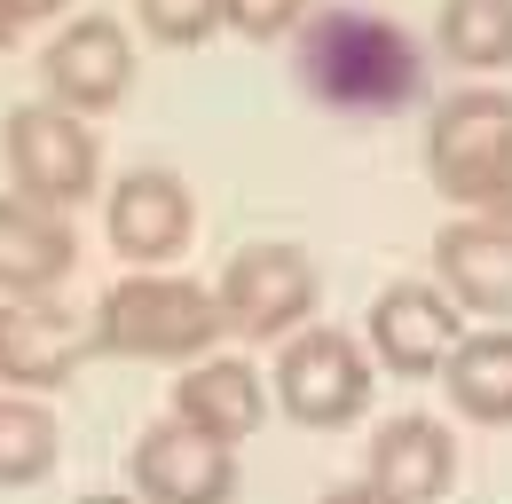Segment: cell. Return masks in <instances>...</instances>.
Returning <instances> with one entry per match:
<instances>
[{"label":"cell","mask_w":512,"mask_h":504,"mask_svg":"<svg viewBox=\"0 0 512 504\" xmlns=\"http://www.w3.org/2000/svg\"><path fill=\"white\" fill-rule=\"evenodd\" d=\"M426 63L402 24L371 8H323L300 24V87L331 111H402L418 95Z\"/></svg>","instance_id":"6da1fadb"},{"label":"cell","mask_w":512,"mask_h":504,"mask_svg":"<svg viewBox=\"0 0 512 504\" xmlns=\"http://www.w3.org/2000/svg\"><path fill=\"white\" fill-rule=\"evenodd\" d=\"M229 331L221 300L190 276H119L95 308L87 347L95 355H134V363H197Z\"/></svg>","instance_id":"7a4b0ae2"},{"label":"cell","mask_w":512,"mask_h":504,"mask_svg":"<svg viewBox=\"0 0 512 504\" xmlns=\"http://www.w3.org/2000/svg\"><path fill=\"white\" fill-rule=\"evenodd\" d=\"M426 174L449 205L481 221H512V95L497 87L449 95L426 126Z\"/></svg>","instance_id":"3957f363"},{"label":"cell","mask_w":512,"mask_h":504,"mask_svg":"<svg viewBox=\"0 0 512 504\" xmlns=\"http://www.w3.org/2000/svg\"><path fill=\"white\" fill-rule=\"evenodd\" d=\"M8 174H16V197L71 213L103 182V142L64 103H24V111H8Z\"/></svg>","instance_id":"277c9868"},{"label":"cell","mask_w":512,"mask_h":504,"mask_svg":"<svg viewBox=\"0 0 512 504\" xmlns=\"http://www.w3.org/2000/svg\"><path fill=\"white\" fill-rule=\"evenodd\" d=\"M276 394L300 426L339 434L371 410V355L347 331H292L284 355H276Z\"/></svg>","instance_id":"5b68a950"},{"label":"cell","mask_w":512,"mask_h":504,"mask_svg":"<svg viewBox=\"0 0 512 504\" xmlns=\"http://www.w3.org/2000/svg\"><path fill=\"white\" fill-rule=\"evenodd\" d=\"M213 300H221L237 339H292L300 315L316 308V260L300 245H245L221 268Z\"/></svg>","instance_id":"8992f818"},{"label":"cell","mask_w":512,"mask_h":504,"mask_svg":"<svg viewBox=\"0 0 512 504\" xmlns=\"http://www.w3.org/2000/svg\"><path fill=\"white\" fill-rule=\"evenodd\" d=\"M134 489H142V504H229L237 449L205 441L182 418H158L150 434H134Z\"/></svg>","instance_id":"52a82bcc"},{"label":"cell","mask_w":512,"mask_h":504,"mask_svg":"<svg viewBox=\"0 0 512 504\" xmlns=\"http://www.w3.org/2000/svg\"><path fill=\"white\" fill-rule=\"evenodd\" d=\"M48 95L64 103V111H111V103H127V79H134V48L127 32L111 24V16H79L71 32H56V48H48Z\"/></svg>","instance_id":"ba28073f"},{"label":"cell","mask_w":512,"mask_h":504,"mask_svg":"<svg viewBox=\"0 0 512 504\" xmlns=\"http://www.w3.org/2000/svg\"><path fill=\"white\" fill-rule=\"evenodd\" d=\"M457 347V315L434 284H386L371 300V355L394 378H434Z\"/></svg>","instance_id":"9c48e42d"},{"label":"cell","mask_w":512,"mask_h":504,"mask_svg":"<svg viewBox=\"0 0 512 504\" xmlns=\"http://www.w3.org/2000/svg\"><path fill=\"white\" fill-rule=\"evenodd\" d=\"M103 229H111V245L127 252V260H142V268H150V260H174V252L190 245L197 205H190V189H182V174L142 166V174H127V182L111 189Z\"/></svg>","instance_id":"30bf717a"},{"label":"cell","mask_w":512,"mask_h":504,"mask_svg":"<svg viewBox=\"0 0 512 504\" xmlns=\"http://www.w3.org/2000/svg\"><path fill=\"white\" fill-rule=\"evenodd\" d=\"M79 260V237L56 205L32 197H0V300H40L56 292Z\"/></svg>","instance_id":"8fae6325"},{"label":"cell","mask_w":512,"mask_h":504,"mask_svg":"<svg viewBox=\"0 0 512 504\" xmlns=\"http://www.w3.org/2000/svg\"><path fill=\"white\" fill-rule=\"evenodd\" d=\"M434 268H442L449 300L473 315H512V221H449L434 237Z\"/></svg>","instance_id":"7c38bea8"},{"label":"cell","mask_w":512,"mask_h":504,"mask_svg":"<svg viewBox=\"0 0 512 504\" xmlns=\"http://www.w3.org/2000/svg\"><path fill=\"white\" fill-rule=\"evenodd\" d=\"M87 355V339L71 331L64 308L48 300H0V378L24 386V394H48V386H71Z\"/></svg>","instance_id":"4fadbf2b"},{"label":"cell","mask_w":512,"mask_h":504,"mask_svg":"<svg viewBox=\"0 0 512 504\" xmlns=\"http://www.w3.org/2000/svg\"><path fill=\"white\" fill-rule=\"evenodd\" d=\"M371 481L394 504H434L457 481V441L434 418H386V434L371 441Z\"/></svg>","instance_id":"5bb4252c"},{"label":"cell","mask_w":512,"mask_h":504,"mask_svg":"<svg viewBox=\"0 0 512 504\" xmlns=\"http://www.w3.org/2000/svg\"><path fill=\"white\" fill-rule=\"evenodd\" d=\"M174 418L197 426L205 441H237L260 426V371L237 363V355H213V363H190V378H174Z\"/></svg>","instance_id":"9a60e30c"},{"label":"cell","mask_w":512,"mask_h":504,"mask_svg":"<svg viewBox=\"0 0 512 504\" xmlns=\"http://www.w3.org/2000/svg\"><path fill=\"white\" fill-rule=\"evenodd\" d=\"M442 386L449 402L481 426H512V331H473L457 339L442 363Z\"/></svg>","instance_id":"2e32d148"},{"label":"cell","mask_w":512,"mask_h":504,"mask_svg":"<svg viewBox=\"0 0 512 504\" xmlns=\"http://www.w3.org/2000/svg\"><path fill=\"white\" fill-rule=\"evenodd\" d=\"M56 418H48V402H32V394H0V489H32V481H48L56 473Z\"/></svg>","instance_id":"e0dca14e"},{"label":"cell","mask_w":512,"mask_h":504,"mask_svg":"<svg viewBox=\"0 0 512 504\" xmlns=\"http://www.w3.org/2000/svg\"><path fill=\"white\" fill-rule=\"evenodd\" d=\"M442 48L473 71L512 63V0H442Z\"/></svg>","instance_id":"ac0fdd59"},{"label":"cell","mask_w":512,"mask_h":504,"mask_svg":"<svg viewBox=\"0 0 512 504\" xmlns=\"http://www.w3.org/2000/svg\"><path fill=\"white\" fill-rule=\"evenodd\" d=\"M134 8L166 48H197V40H213L229 24V0H134Z\"/></svg>","instance_id":"d6986e66"},{"label":"cell","mask_w":512,"mask_h":504,"mask_svg":"<svg viewBox=\"0 0 512 504\" xmlns=\"http://www.w3.org/2000/svg\"><path fill=\"white\" fill-rule=\"evenodd\" d=\"M229 24L245 40H284V32L308 24V0H229Z\"/></svg>","instance_id":"ffe728a7"},{"label":"cell","mask_w":512,"mask_h":504,"mask_svg":"<svg viewBox=\"0 0 512 504\" xmlns=\"http://www.w3.org/2000/svg\"><path fill=\"white\" fill-rule=\"evenodd\" d=\"M316 504H394L379 489V481H347V489H331V497H316Z\"/></svg>","instance_id":"44dd1931"},{"label":"cell","mask_w":512,"mask_h":504,"mask_svg":"<svg viewBox=\"0 0 512 504\" xmlns=\"http://www.w3.org/2000/svg\"><path fill=\"white\" fill-rule=\"evenodd\" d=\"M0 8H8V16H16V24H40V16H56V8H64V0H0Z\"/></svg>","instance_id":"7402d4cb"},{"label":"cell","mask_w":512,"mask_h":504,"mask_svg":"<svg viewBox=\"0 0 512 504\" xmlns=\"http://www.w3.org/2000/svg\"><path fill=\"white\" fill-rule=\"evenodd\" d=\"M16 32H24V24H16V16H8V8H0V48H8V40H16Z\"/></svg>","instance_id":"603a6c76"},{"label":"cell","mask_w":512,"mask_h":504,"mask_svg":"<svg viewBox=\"0 0 512 504\" xmlns=\"http://www.w3.org/2000/svg\"><path fill=\"white\" fill-rule=\"evenodd\" d=\"M79 504H134V497H79Z\"/></svg>","instance_id":"cb8c5ba5"}]
</instances>
